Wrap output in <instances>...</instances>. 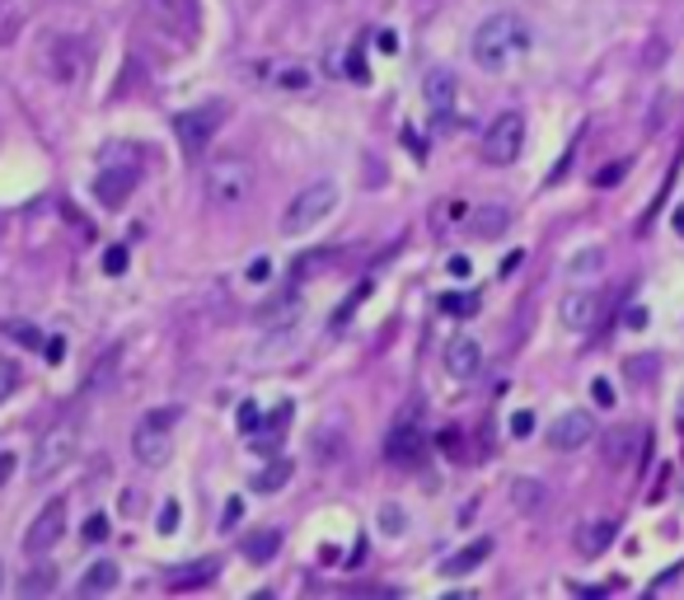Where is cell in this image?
Here are the masks:
<instances>
[{"instance_id":"obj_1","label":"cell","mask_w":684,"mask_h":600,"mask_svg":"<svg viewBox=\"0 0 684 600\" xmlns=\"http://www.w3.org/2000/svg\"><path fill=\"white\" fill-rule=\"evenodd\" d=\"M535 43V33L530 24L520 20V14L512 10H502V14H487V20L473 29V43H469V57L479 62L483 70H493V76H502L512 62H520L525 52H530Z\"/></svg>"},{"instance_id":"obj_2","label":"cell","mask_w":684,"mask_h":600,"mask_svg":"<svg viewBox=\"0 0 684 600\" xmlns=\"http://www.w3.org/2000/svg\"><path fill=\"white\" fill-rule=\"evenodd\" d=\"M338 202H343V192H338V184H333V179H319V184L301 188L291 198V207L282 211V235H305V231H314V225H324L333 211H338Z\"/></svg>"},{"instance_id":"obj_3","label":"cell","mask_w":684,"mask_h":600,"mask_svg":"<svg viewBox=\"0 0 684 600\" xmlns=\"http://www.w3.org/2000/svg\"><path fill=\"white\" fill-rule=\"evenodd\" d=\"M173 432H179V409H155V413H146L142 422H136V432H132L136 460H142L146 469L169 465V455H173Z\"/></svg>"},{"instance_id":"obj_4","label":"cell","mask_w":684,"mask_h":600,"mask_svg":"<svg viewBox=\"0 0 684 600\" xmlns=\"http://www.w3.org/2000/svg\"><path fill=\"white\" fill-rule=\"evenodd\" d=\"M76 455H80V427L76 422H57V427H47L43 441H38V451H33V460H29L33 484H52L66 465L76 460Z\"/></svg>"},{"instance_id":"obj_5","label":"cell","mask_w":684,"mask_h":600,"mask_svg":"<svg viewBox=\"0 0 684 600\" xmlns=\"http://www.w3.org/2000/svg\"><path fill=\"white\" fill-rule=\"evenodd\" d=\"M202 184H206V198L221 202V207H239V202H249V192L258 184V174L249 160H239V155H221L216 165H206L202 174Z\"/></svg>"},{"instance_id":"obj_6","label":"cell","mask_w":684,"mask_h":600,"mask_svg":"<svg viewBox=\"0 0 684 600\" xmlns=\"http://www.w3.org/2000/svg\"><path fill=\"white\" fill-rule=\"evenodd\" d=\"M520 151H525V113L516 109H506L497 113L493 122L483 127V165H493V169H506V165H516L520 160Z\"/></svg>"},{"instance_id":"obj_7","label":"cell","mask_w":684,"mask_h":600,"mask_svg":"<svg viewBox=\"0 0 684 600\" xmlns=\"http://www.w3.org/2000/svg\"><path fill=\"white\" fill-rule=\"evenodd\" d=\"M43 70L57 85H80L85 70H90V52H85L80 38H61V33H52L43 43Z\"/></svg>"},{"instance_id":"obj_8","label":"cell","mask_w":684,"mask_h":600,"mask_svg":"<svg viewBox=\"0 0 684 600\" xmlns=\"http://www.w3.org/2000/svg\"><path fill=\"white\" fill-rule=\"evenodd\" d=\"M221 122H225L221 103H202V109H188V113L173 118V136H179L183 155H202L212 146V136L221 132Z\"/></svg>"},{"instance_id":"obj_9","label":"cell","mask_w":684,"mask_h":600,"mask_svg":"<svg viewBox=\"0 0 684 600\" xmlns=\"http://www.w3.org/2000/svg\"><path fill=\"white\" fill-rule=\"evenodd\" d=\"M66 525H71V511H66V498H52L38 516H33V525L24 531V554H52L57 544L66 540Z\"/></svg>"},{"instance_id":"obj_10","label":"cell","mask_w":684,"mask_h":600,"mask_svg":"<svg viewBox=\"0 0 684 600\" xmlns=\"http://www.w3.org/2000/svg\"><path fill=\"white\" fill-rule=\"evenodd\" d=\"M150 20L165 24L169 38L192 43V38H198L202 14H198V0H150Z\"/></svg>"},{"instance_id":"obj_11","label":"cell","mask_w":684,"mask_h":600,"mask_svg":"<svg viewBox=\"0 0 684 600\" xmlns=\"http://www.w3.org/2000/svg\"><path fill=\"white\" fill-rule=\"evenodd\" d=\"M591 441H595V418H591L586 409H568V413H558V422L549 427V446H553V451H563V455H572V451L591 446Z\"/></svg>"},{"instance_id":"obj_12","label":"cell","mask_w":684,"mask_h":600,"mask_svg":"<svg viewBox=\"0 0 684 600\" xmlns=\"http://www.w3.org/2000/svg\"><path fill=\"white\" fill-rule=\"evenodd\" d=\"M601 305L605 300L595 291H568L558 300V320H563V329H572V333H591L595 320H601Z\"/></svg>"},{"instance_id":"obj_13","label":"cell","mask_w":684,"mask_h":600,"mask_svg":"<svg viewBox=\"0 0 684 600\" xmlns=\"http://www.w3.org/2000/svg\"><path fill=\"white\" fill-rule=\"evenodd\" d=\"M136 165H113V169H103L99 179H94V198L109 207V211H117V207H127V198L136 192Z\"/></svg>"},{"instance_id":"obj_14","label":"cell","mask_w":684,"mask_h":600,"mask_svg":"<svg viewBox=\"0 0 684 600\" xmlns=\"http://www.w3.org/2000/svg\"><path fill=\"white\" fill-rule=\"evenodd\" d=\"M441 362H446V376L473 380L483 370V347H479V338H450L446 352H441Z\"/></svg>"},{"instance_id":"obj_15","label":"cell","mask_w":684,"mask_h":600,"mask_svg":"<svg viewBox=\"0 0 684 600\" xmlns=\"http://www.w3.org/2000/svg\"><path fill=\"white\" fill-rule=\"evenodd\" d=\"M642 441H647L642 427H614V432L605 436V465H614V469L633 465V455L642 451Z\"/></svg>"},{"instance_id":"obj_16","label":"cell","mask_w":684,"mask_h":600,"mask_svg":"<svg viewBox=\"0 0 684 600\" xmlns=\"http://www.w3.org/2000/svg\"><path fill=\"white\" fill-rule=\"evenodd\" d=\"M506 225H512V211L497 207V202L469 211V235H473V240H502Z\"/></svg>"},{"instance_id":"obj_17","label":"cell","mask_w":684,"mask_h":600,"mask_svg":"<svg viewBox=\"0 0 684 600\" xmlns=\"http://www.w3.org/2000/svg\"><path fill=\"white\" fill-rule=\"evenodd\" d=\"M614 531H619V525L614 521H586V525H576V554L582 558H601L609 544H614Z\"/></svg>"},{"instance_id":"obj_18","label":"cell","mask_w":684,"mask_h":600,"mask_svg":"<svg viewBox=\"0 0 684 600\" xmlns=\"http://www.w3.org/2000/svg\"><path fill=\"white\" fill-rule=\"evenodd\" d=\"M423 95H427V109H431L436 118H446V113L455 109V76H450V70H427Z\"/></svg>"},{"instance_id":"obj_19","label":"cell","mask_w":684,"mask_h":600,"mask_svg":"<svg viewBox=\"0 0 684 600\" xmlns=\"http://www.w3.org/2000/svg\"><path fill=\"white\" fill-rule=\"evenodd\" d=\"M487 554H493V540H487V535H483V540H469L460 554H450V558L441 563V573H446V577H464V573L479 568V563H487Z\"/></svg>"},{"instance_id":"obj_20","label":"cell","mask_w":684,"mask_h":600,"mask_svg":"<svg viewBox=\"0 0 684 600\" xmlns=\"http://www.w3.org/2000/svg\"><path fill=\"white\" fill-rule=\"evenodd\" d=\"M57 568H52V563H29L24 568V577H20V596L24 600H43V596H52L57 591Z\"/></svg>"},{"instance_id":"obj_21","label":"cell","mask_w":684,"mask_h":600,"mask_svg":"<svg viewBox=\"0 0 684 600\" xmlns=\"http://www.w3.org/2000/svg\"><path fill=\"white\" fill-rule=\"evenodd\" d=\"M122 581V573H117V563H90V568H85V577H80V596H109L113 587Z\"/></svg>"},{"instance_id":"obj_22","label":"cell","mask_w":684,"mask_h":600,"mask_svg":"<svg viewBox=\"0 0 684 600\" xmlns=\"http://www.w3.org/2000/svg\"><path fill=\"white\" fill-rule=\"evenodd\" d=\"M417 446H423V427H417V413L399 418V427L390 432V455H394V460H408Z\"/></svg>"},{"instance_id":"obj_23","label":"cell","mask_w":684,"mask_h":600,"mask_svg":"<svg viewBox=\"0 0 684 600\" xmlns=\"http://www.w3.org/2000/svg\"><path fill=\"white\" fill-rule=\"evenodd\" d=\"M291 474H295L291 460H272V465H262V469H258L254 488H258V492H282V488L291 484Z\"/></svg>"},{"instance_id":"obj_24","label":"cell","mask_w":684,"mask_h":600,"mask_svg":"<svg viewBox=\"0 0 684 600\" xmlns=\"http://www.w3.org/2000/svg\"><path fill=\"white\" fill-rule=\"evenodd\" d=\"M277 549H282V535H277V531H258V535H249V540L239 544V554L254 558V563H268Z\"/></svg>"},{"instance_id":"obj_25","label":"cell","mask_w":684,"mask_h":600,"mask_svg":"<svg viewBox=\"0 0 684 600\" xmlns=\"http://www.w3.org/2000/svg\"><path fill=\"white\" fill-rule=\"evenodd\" d=\"M601 268H605V249H595V244H591V249H576L568 258V277H595Z\"/></svg>"},{"instance_id":"obj_26","label":"cell","mask_w":684,"mask_h":600,"mask_svg":"<svg viewBox=\"0 0 684 600\" xmlns=\"http://www.w3.org/2000/svg\"><path fill=\"white\" fill-rule=\"evenodd\" d=\"M543 498H549V492H543L539 479H516V484H512V502H516L520 511H539Z\"/></svg>"},{"instance_id":"obj_27","label":"cell","mask_w":684,"mask_h":600,"mask_svg":"<svg viewBox=\"0 0 684 600\" xmlns=\"http://www.w3.org/2000/svg\"><path fill=\"white\" fill-rule=\"evenodd\" d=\"M20 366H14V357H5V352H0V403H5L14 390H20Z\"/></svg>"},{"instance_id":"obj_28","label":"cell","mask_w":684,"mask_h":600,"mask_svg":"<svg viewBox=\"0 0 684 600\" xmlns=\"http://www.w3.org/2000/svg\"><path fill=\"white\" fill-rule=\"evenodd\" d=\"M403 521H408V516H403V507H384V511H380L384 535H403Z\"/></svg>"},{"instance_id":"obj_29","label":"cell","mask_w":684,"mask_h":600,"mask_svg":"<svg viewBox=\"0 0 684 600\" xmlns=\"http://www.w3.org/2000/svg\"><path fill=\"white\" fill-rule=\"evenodd\" d=\"M628 174V160H619V165H605L601 174H595V188H614Z\"/></svg>"},{"instance_id":"obj_30","label":"cell","mask_w":684,"mask_h":600,"mask_svg":"<svg viewBox=\"0 0 684 600\" xmlns=\"http://www.w3.org/2000/svg\"><path fill=\"white\" fill-rule=\"evenodd\" d=\"M446 310H450V314H473L479 305H473V296H464V291H450V296H446Z\"/></svg>"},{"instance_id":"obj_31","label":"cell","mask_w":684,"mask_h":600,"mask_svg":"<svg viewBox=\"0 0 684 600\" xmlns=\"http://www.w3.org/2000/svg\"><path fill=\"white\" fill-rule=\"evenodd\" d=\"M262 422H268V418L258 413V403H244V409H239V432H254V427H262Z\"/></svg>"},{"instance_id":"obj_32","label":"cell","mask_w":684,"mask_h":600,"mask_svg":"<svg viewBox=\"0 0 684 600\" xmlns=\"http://www.w3.org/2000/svg\"><path fill=\"white\" fill-rule=\"evenodd\" d=\"M535 432V413L530 409H516L512 413V436H530Z\"/></svg>"},{"instance_id":"obj_33","label":"cell","mask_w":684,"mask_h":600,"mask_svg":"<svg viewBox=\"0 0 684 600\" xmlns=\"http://www.w3.org/2000/svg\"><path fill=\"white\" fill-rule=\"evenodd\" d=\"M122 268H127V249H122V244H117V249H109V254H103V273H109V277H117Z\"/></svg>"},{"instance_id":"obj_34","label":"cell","mask_w":684,"mask_h":600,"mask_svg":"<svg viewBox=\"0 0 684 600\" xmlns=\"http://www.w3.org/2000/svg\"><path fill=\"white\" fill-rule=\"evenodd\" d=\"M103 535H109V516H90V521H85V540H90V544H99Z\"/></svg>"},{"instance_id":"obj_35","label":"cell","mask_w":684,"mask_h":600,"mask_svg":"<svg viewBox=\"0 0 684 600\" xmlns=\"http://www.w3.org/2000/svg\"><path fill=\"white\" fill-rule=\"evenodd\" d=\"M282 85H287V90H310V70H305V66L287 70V76H282Z\"/></svg>"},{"instance_id":"obj_36","label":"cell","mask_w":684,"mask_h":600,"mask_svg":"<svg viewBox=\"0 0 684 600\" xmlns=\"http://www.w3.org/2000/svg\"><path fill=\"white\" fill-rule=\"evenodd\" d=\"M160 531H165V535L179 531V502H165V507H160Z\"/></svg>"},{"instance_id":"obj_37","label":"cell","mask_w":684,"mask_h":600,"mask_svg":"<svg viewBox=\"0 0 684 600\" xmlns=\"http://www.w3.org/2000/svg\"><path fill=\"white\" fill-rule=\"evenodd\" d=\"M591 399L601 403V409H609V403H614V385H609V380H595V385H591Z\"/></svg>"},{"instance_id":"obj_38","label":"cell","mask_w":684,"mask_h":600,"mask_svg":"<svg viewBox=\"0 0 684 600\" xmlns=\"http://www.w3.org/2000/svg\"><path fill=\"white\" fill-rule=\"evenodd\" d=\"M10 333H20L24 347H38V343H43V333H38V329H24V324H10Z\"/></svg>"},{"instance_id":"obj_39","label":"cell","mask_w":684,"mask_h":600,"mask_svg":"<svg viewBox=\"0 0 684 600\" xmlns=\"http://www.w3.org/2000/svg\"><path fill=\"white\" fill-rule=\"evenodd\" d=\"M10 474H14V455H10V451H0V488H5Z\"/></svg>"},{"instance_id":"obj_40","label":"cell","mask_w":684,"mask_h":600,"mask_svg":"<svg viewBox=\"0 0 684 600\" xmlns=\"http://www.w3.org/2000/svg\"><path fill=\"white\" fill-rule=\"evenodd\" d=\"M450 273H455V277H469V258L455 254V258H450Z\"/></svg>"},{"instance_id":"obj_41","label":"cell","mask_w":684,"mask_h":600,"mask_svg":"<svg viewBox=\"0 0 684 600\" xmlns=\"http://www.w3.org/2000/svg\"><path fill=\"white\" fill-rule=\"evenodd\" d=\"M268 273H272V268H268V258H258L254 268H249V277H254V281H258V277H268Z\"/></svg>"},{"instance_id":"obj_42","label":"cell","mask_w":684,"mask_h":600,"mask_svg":"<svg viewBox=\"0 0 684 600\" xmlns=\"http://www.w3.org/2000/svg\"><path fill=\"white\" fill-rule=\"evenodd\" d=\"M675 231H680V235H684V211H680V216H675Z\"/></svg>"},{"instance_id":"obj_43","label":"cell","mask_w":684,"mask_h":600,"mask_svg":"<svg viewBox=\"0 0 684 600\" xmlns=\"http://www.w3.org/2000/svg\"><path fill=\"white\" fill-rule=\"evenodd\" d=\"M0 581H5V573H0Z\"/></svg>"}]
</instances>
